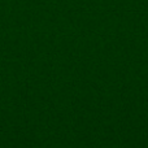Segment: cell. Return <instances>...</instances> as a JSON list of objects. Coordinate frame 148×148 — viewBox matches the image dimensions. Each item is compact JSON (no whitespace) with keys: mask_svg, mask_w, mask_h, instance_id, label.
Instances as JSON below:
<instances>
[]
</instances>
